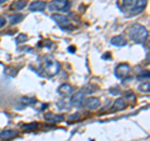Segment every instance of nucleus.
<instances>
[{
  "label": "nucleus",
  "mask_w": 150,
  "mask_h": 141,
  "mask_svg": "<svg viewBox=\"0 0 150 141\" xmlns=\"http://www.w3.org/2000/svg\"><path fill=\"white\" fill-rule=\"evenodd\" d=\"M149 31L142 24H133L129 27V37L134 43H144L148 40Z\"/></svg>",
  "instance_id": "f257e3e1"
},
{
  "label": "nucleus",
  "mask_w": 150,
  "mask_h": 141,
  "mask_svg": "<svg viewBox=\"0 0 150 141\" xmlns=\"http://www.w3.org/2000/svg\"><path fill=\"white\" fill-rule=\"evenodd\" d=\"M69 6V0H53L49 4V9L51 11H64Z\"/></svg>",
  "instance_id": "f03ea898"
},
{
  "label": "nucleus",
  "mask_w": 150,
  "mask_h": 141,
  "mask_svg": "<svg viewBox=\"0 0 150 141\" xmlns=\"http://www.w3.org/2000/svg\"><path fill=\"white\" fill-rule=\"evenodd\" d=\"M51 19L55 21V23H58V24L63 27V29H73V26L70 25V23H69V19L67 16H64V15H60V14H53L51 15Z\"/></svg>",
  "instance_id": "7ed1b4c3"
},
{
  "label": "nucleus",
  "mask_w": 150,
  "mask_h": 141,
  "mask_svg": "<svg viewBox=\"0 0 150 141\" xmlns=\"http://www.w3.org/2000/svg\"><path fill=\"white\" fill-rule=\"evenodd\" d=\"M129 73H130V66H129L128 64H119L118 66H116L115 71H114L115 76L118 78V79H123V78H125Z\"/></svg>",
  "instance_id": "20e7f679"
},
{
  "label": "nucleus",
  "mask_w": 150,
  "mask_h": 141,
  "mask_svg": "<svg viewBox=\"0 0 150 141\" xmlns=\"http://www.w3.org/2000/svg\"><path fill=\"white\" fill-rule=\"evenodd\" d=\"M84 100H85V92L81 91V90L76 91L71 97V105L79 107V106H81L84 104Z\"/></svg>",
  "instance_id": "39448f33"
},
{
  "label": "nucleus",
  "mask_w": 150,
  "mask_h": 141,
  "mask_svg": "<svg viewBox=\"0 0 150 141\" xmlns=\"http://www.w3.org/2000/svg\"><path fill=\"white\" fill-rule=\"evenodd\" d=\"M46 8V3L43 0H35L29 5V10L30 11H44Z\"/></svg>",
  "instance_id": "423d86ee"
},
{
  "label": "nucleus",
  "mask_w": 150,
  "mask_h": 141,
  "mask_svg": "<svg viewBox=\"0 0 150 141\" xmlns=\"http://www.w3.org/2000/svg\"><path fill=\"white\" fill-rule=\"evenodd\" d=\"M59 68H60V65L58 61H49L45 65V71L49 75H54L59 71Z\"/></svg>",
  "instance_id": "0eeeda50"
},
{
  "label": "nucleus",
  "mask_w": 150,
  "mask_h": 141,
  "mask_svg": "<svg viewBox=\"0 0 150 141\" xmlns=\"http://www.w3.org/2000/svg\"><path fill=\"white\" fill-rule=\"evenodd\" d=\"M145 6H146V0H135L134 6L131 8V13L133 14L142 13L145 9Z\"/></svg>",
  "instance_id": "6e6552de"
},
{
  "label": "nucleus",
  "mask_w": 150,
  "mask_h": 141,
  "mask_svg": "<svg viewBox=\"0 0 150 141\" xmlns=\"http://www.w3.org/2000/svg\"><path fill=\"white\" fill-rule=\"evenodd\" d=\"M85 106L89 110H95L100 106V100L98 97H89L85 101Z\"/></svg>",
  "instance_id": "1a4fd4ad"
},
{
  "label": "nucleus",
  "mask_w": 150,
  "mask_h": 141,
  "mask_svg": "<svg viewBox=\"0 0 150 141\" xmlns=\"http://www.w3.org/2000/svg\"><path fill=\"white\" fill-rule=\"evenodd\" d=\"M44 119H45V121H48V123H60V121L64 120V116L55 115L53 112H48V114L44 115Z\"/></svg>",
  "instance_id": "9d476101"
},
{
  "label": "nucleus",
  "mask_w": 150,
  "mask_h": 141,
  "mask_svg": "<svg viewBox=\"0 0 150 141\" xmlns=\"http://www.w3.org/2000/svg\"><path fill=\"white\" fill-rule=\"evenodd\" d=\"M18 135V131L16 130H11V129H6V130H3L0 133V139L1 140H9L11 137H15Z\"/></svg>",
  "instance_id": "9b49d317"
},
{
  "label": "nucleus",
  "mask_w": 150,
  "mask_h": 141,
  "mask_svg": "<svg viewBox=\"0 0 150 141\" xmlns=\"http://www.w3.org/2000/svg\"><path fill=\"white\" fill-rule=\"evenodd\" d=\"M110 43H111L112 45H115V46H125V45H126V40H125L124 36L118 35V36H114V37H112Z\"/></svg>",
  "instance_id": "f8f14e48"
},
{
  "label": "nucleus",
  "mask_w": 150,
  "mask_h": 141,
  "mask_svg": "<svg viewBox=\"0 0 150 141\" xmlns=\"http://www.w3.org/2000/svg\"><path fill=\"white\" fill-rule=\"evenodd\" d=\"M125 106H126L125 99L119 97V99H116V100L114 101V104H112V109L114 110H123V109H125Z\"/></svg>",
  "instance_id": "ddd939ff"
},
{
  "label": "nucleus",
  "mask_w": 150,
  "mask_h": 141,
  "mask_svg": "<svg viewBox=\"0 0 150 141\" xmlns=\"http://www.w3.org/2000/svg\"><path fill=\"white\" fill-rule=\"evenodd\" d=\"M59 92L62 94V95H70V94L73 92V86L71 85H69V84H63L62 86H59Z\"/></svg>",
  "instance_id": "4468645a"
},
{
  "label": "nucleus",
  "mask_w": 150,
  "mask_h": 141,
  "mask_svg": "<svg viewBox=\"0 0 150 141\" xmlns=\"http://www.w3.org/2000/svg\"><path fill=\"white\" fill-rule=\"evenodd\" d=\"M23 19H24V15L23 14H13V15L9 16V23H10L11 25H15V24H19Z\"/></svg>",
  "instance_id": "2eb2a0df"
},
{
  "label": "nucleus",
  "mask_w": 150,
  "mask_h": 141,
  "mask_svg": "<svg viewBox=\"0 0 150 141\" xmlns=\"http://www.w3.org/2000/svg\"><path fill=\"white\" fill-rule=\"evenodd\" d=\"M26 4H28L26 0H16V1L13 3L11 8L15 9V10H21V9H24L26 6Z\"/></svg>",
  "instance_id": "dca6fc26"
},
{
  "label": "nucleus",
  "mask_w": 150,
  "mask_h": 141,
  "mask_svg": "<svg viewBox=\"0 0 150 141\" xmlns=\"http://www.w3.org/2000/svg\"><path fill=\"white\" fill-rule=\"evenodd\" d=\"M21 101L24 102L25 105H33V104H35L36 100H35V97H28V96H24L21 99Z\"/></svg>",
  "instance_id": "f3484780"
},
{
  "label": "nucleus",
  "mask_w": 150,
  "mask_h": 141,
  "mask_svg": "<svg viewBox=\"0 0 150 141\" xmlns=\"http://www.w3.org/2000/svg\"><path fill=\"white\" fill-rule=\"evenodd\" d=\"M38 128V124L36 123H31V124H28V125H24V126H23V129H24V130H35Z\"/></svg>",
  "instance_id": "a211bd4d"
},
{
  "label": "nucleus",
  "mask_w": 150,
  "mask_h": 141,
  "mask_svg": "<svg viewBox=\"0 0 150 141\" xmlns=\"http://www.w3.org/2000/svg\"><path fill=\"white\" fill-rule=\"evenodd\" d=\"M26 39H28V36L25 35V34H20L18 37H16V43L18 44H21V43H25L26 41Z\"/></svg>",
  "instance_id": "6ab92c4d"
},
{
  "label": "nucleus",
  "mask_w": 150,
  "mask_h": 141,
  "mask_svg": "<svg viewBox=\"0 0 150 141\" xmlns=\"http://www.w3.org/2000/svg\"><path fill=\"white\" fill-rule=\"evenodd\" d=\"M56 106H58L59 109H68L69 104H68V102H65V100H60L58 104H56Z\"/></svg>",
  "instance_id": "aec40b11"
},
{
  "label": "nucleus",
  "mask_w": 150,
  "mask_h": 141,
  "mask_svg": "<svg viewBox=\"0 0 150 141\" xmlns=\"http://www.w3.org/2000/svg\"><path fill=\"white\" fill-rule=\"evenodd\" d=\"M139 90L143 91V92H149V81H146L145 84H143V85L139 87Z\"/></svg>",
  "instance_id": "412c9836"
},
{
  "label": "nucleus",
  "mask_w": 150,
  "mask_h": 141,
  "mask_svg": "<svg viewBox=\"0 0 150 141\" xmlns=\"http://www.w3.org/2000/svg\"><path fill=\"white\" fill-rule=\"evenodd\" d=\"M138 79L139 80H144V81L146 80V81H148V80H149V73L146 71V74H143L142 76H138Z\"/></svg>",
  "instance_id": "4be33fe9"
},
{
  "label": "nucleus",
  "mask_w": 150,
  "mask_h": 141,
  "mask_svg": "<svg viewBox=\"0 0 150 141\" xmlns=\"http://www.w3.org/2000/svg\"><path fill=\"white\" fill-rule=\"evenodd\" d=\"M109 92L112 94V95H115V94H119L120 91H119V89H118V87H115V89H114V87H111L110 90H109Z\"/></svg>",
  "instance_id": "5701e85b"
},
{
  "label": "nucleus",
  "mask_w": 150,
  "mask_h": 141,
  "mask_svg": "<svg viewBox=\"0 0 150 141\" xmlns=\"http://www.w3.org/2000/svg\"><path fill=\"white\" fill-rule=\"evenodd\" d=\"M4 25H5V19L3 16H0V27H3Z\"/></svg>",
  "instance_id": "b1692460"
},
{
  "label": "nucleus",
  "mask_w": 150,
  "mask_h": 141,
  "mask_svg": "<svg viewBox=\"0 0 150 141\" xmlns=\"http://www.w3.org/2000/svg\"><path fill=\"white\" fill-rule=\"evenodd\" d=\"M69 51H70V53H74L75 48H74V46H69Z\"/></svg>",
  "instance_id": "393cba45"
},
{
  "label": "nucleus",
  "mask_w": 150,
  "mask_h": 141,
  "mask_svg": "<svg viewBox=\"0 0 150 141\" xmlns=\"http://www.w3.org/2000/svg\"><path fill=\"white\" fill-rule=\"evenodd\" d=\"M4 3H6V0H0V4H4Z\"/></svg>",
  "instance_id": "a878e982"
}]
</instances>
